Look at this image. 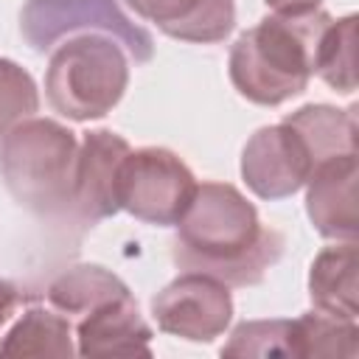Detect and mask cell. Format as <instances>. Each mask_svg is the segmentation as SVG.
Masks as SVG:
<instances>
[{"label": "cell", "instance_id": "obj_1", "mask_svg": "<svg viewBox=\"0 0 359 359\" xmlns=\"http://www.w3.org/2000/svg\"><path fill=\"white\" fill-rule=\"evenodd\" d=\"M280 255L283 236L261 224L255 208L233 185H196L174 238L180 269L210 275L227 286H252Z\"/></svg>", "mask_w": 359, "mask_h": 359}, {"label": "cell", "instance_id": "obj_2", "mask_svg": "<svg viewBox=\"0 0 359 359\" xmlns=\"http://www.w3.org/2000/svg\"><path fill=\"white\" fill-rule=\"evenodd\" d=\"M325 11L272 14L244 31L230 50V81L252 104L278 107L300 95L314 73Z\"/></svg>", "mask_w": 359, "mask_h": 359}, {"label": "cell", "instance_id": "obj_3", "mask_svg": "<svg viewBox=\"0 0 359 359\" xmlns=\"http://www.w3.org/2000/svg\"><path fill=\"white\" fill-rule=\"evenodd\" d=\"M79 143L70 129L48 118L20 121L0 146V174L17 205L39 216L73 210Z\"/></svg>", "mask_w": 359, "mask_h": 359}, {"label": "cell", "instance_id": "obj_4", "mask_svg": "<svg viewBox=\"0 0 359 359\" xmlns=\"http://www.w3.org/2000/svg\"><path fill=\"white\" fill-rule=\"evenodd\" d=\"M129 67L123 50L107 36H76L50 53L45 93L50 107L70 121L104 118L123 95Z\"/></svg>", "mask_w": 359, "mask_h": 359}, {"label": "cell", "instance_id": "obj_5", "mask_svg": "<svg viewBox=\"0 0 359 359\" xmlns=\"http://www.w3.org/2000/svg\"><path fill=\"white\" fill-rule=\"evenodd\" d=\"M20 31L39 53L76 31H104L115 36L135 62H149L154 53L151 34L135 25L118 0H28L20 14Z\"/></svg>", "mask_w": 359, "mask_h": 359}, {"label": "cell", "instance_id": "obj_6", "mask_svg": "<svg viewBox=\"0 0 359 359\" xmlns=\"http://www.w3.org/2000/svg\"><path fill=\"white\" fill-rule=\"evenodd\" d=\"M196 194L194 174L168 149L129 151L118 171V208L146 224H177Z\"/></svg>", "mask_w": 359, "mask_h": 359}, {"label": "cell", "instance_id": "obj_7", "mask_svg": "<svg viewBox=\"0 0 359 359\" xmlns=\"http://www.w3.org/2000/svg\"><path fill=\"white\" fill-rule=\"evenodd\" d=\"M317 165L314 149L289 121L258 129L241 154V177L261 199L292 196L309 182Z\"/></svg>", "mask_w": 359, "mask_h": 359}, {"label": "cell", "instance_id": "obj_8", "mask_svg": "<svg viewBox=\"0 0 359 359\" xmlns=\"http://www.w3.org/2000/svg\"><path fill=\"white\" fill-rule=\"evenodd\" d=\"M151 311L165 334L210 342L224 334L233 317V300L227 283L202 272H185L151 300Z\"/></svg>", "mask_w": 359, "mask_h": 359}, {"label": "cell", "instance_id": "obj_9", "mask_svg": "<svg viewBox=\"0 0 359 359\" xmlns=\"http://www.w3.org/2000/svg\"><path fill=\"white\" fill-rule=\"evenodd\" d=\"M129 151H132L129 143L109 129L84 132L79 143L76 177H73V210L81 216V222L95 224L121 210L118 171Z\"/></svg>", "mask_w": 359, "mask_h": 359}, {"label": "cell", "instance_id": "obj_10", "mask_svg": "<svg viewBox=\"0 0 359 359\" xmlns=\"http://www.w3.org/2000/svg\"><path fill=\"white\" fill-rule=\"evenodd\" d=\"M81 356H149L151 328L140 317L132 292H121L95 309L84 311L76 323Z\"/></svg>", "mask_w": 359, "mask_h": 359}, {"label": "cell", "instance_id": "obj_11", "mask_svg": "<svg viewBox=\"0 0 359 359\" xmlns=\"http://www.w3.org/2000/svg\"><path fill=\"white\" fill-rule=\"evenodd\" d=\"M306 208L320 236L337 241L356 238V151L328 157L311 171Z\"/></svg>", "mask_w": 359, "mask_h": 359}, {"label": "cell", "instance_id": "obj_12", "mask_svg": "<svg viewBox=\"0 0 359 359\" xmlns=\"http://www.w3.org/2000/svg\"><path fill=\"white\" fill-rule=\"evenodd\" d=\"M126 6L182 42H222L236 25L233 0H126Z\"/></svg>", "mask_w": 359, "mask_h": 359}, {"label": "cell", "instance_id": "obj_13", "mask_svg": "<svg viewBox=\"0 0 359 359\" xmlns=\"http://www.w3.org/2000/svg\"><path fill=\"white\" fill-rule=\"evenodd\" d=\"M309 294L317 311L356 323L359 292H356V244L353 241L328 247L314 258L311 275H309Z\"/></svg>", "mask_w": 359, "mask_h": 359}, {"label": "cell", "instance_id": "obj_14", "mask_svg": "<svg viewBox=\"0 0 359 359\" xmlns=\"http://www.w3.org/2000/svg\"><path fill=\"white\" fill-rule=\"evenodd\" d=\"M73 325L62 311L31 309L0 339V356H73Z\"/></svg>", "mask_w": 359, "mask_h": 359}, {"label": "cell", "instance_id": "obj_15", "mask_svg": "<svg viewBox=\"0 0 359 359\" xmlns=\"http://www.w3.org/2000/svg\"><path fill=\"white\" fill-rule=\"evenodd\" d=\"M126 292L123 280L115 278L112 272H107L104 266L95 264H81V266H70L65 269L50 286H48V303L62 311L67 320L70 317H81L84 311L95 309L98 303L115 297Z\"/></svg>", "mask_w": 359, "mask_h": 359}, {"label": "cell", "instance_id": "obj_16", "mask_svg": "<svg viewBox=\"0 0 359 359\" xmlns=\"http://www.w3.org/2000/svg\"><path fill=\"white\" fill-rule=\"evenodd\" d=\"M289 356H356V323L325 311L289 320Z\"/></svg>", "mask_w": 359, "mask_h": 359}, {"label": "cell", "instance_id": "obj_17", "mask_svg": "<svg viewBox=\"0 0 359 359\" xmlns=\"http://www.w3.org/2000/svg\"><path fill=\"white\" fill-rule=\"evenodd\" d=\"M314 73L334 90L351 95L356 90V17L331 20L320 36Z\"/></svg>", "mask_w": 359, "mask_h": 359}, {"label": "cell", "instance_id": "obj_18", "mask_svg": "<svg viewBox=\"0 0 359 359\" xmlns=\"http://www.w3.org/2000/svg\"><path fill=\"white\" fill-rule=\"evenodd\" d=\"M39 109V95L34 79L0 56V137H6L20 121L31 118Z\"/></svg>", "mask_w": 359, "mask_h": 359}, {"label": "cell", "instance_id": "obj_19", "mask_svg": "<svg viewBox=\"0 0 359 359\" xmlns=\"http://www.w3.org/2000/svg\"><path fill=\"white\" fill-rule=\"evenodd\" d=\"M222 356H289V320L241 323Z\"/></svg>", "mask_w": 359, "mask_h": 359}, {"label": "cell", "instance_id": "obj_20", "mask_svg": "<svg viewBox=\"0 0 359 359\" xmlns=\"http://www.w3.org/2000/svg\"><path fill=\"white\" fill-rule=\"evenodd\" d=\"M17 306H20V292H17V286L8 283V280H0V325L8 323V317L17 311Z\"/></svg>", "mask_w": 359, "mask_h": 359}, {"label": "cell", "instance_id": "obj_21", "mask_svg": "<svg viewBox=\"0 0 359 359\" xmlns=\"http://www.w3.org/2000/svg\"><path fill=\"white\" fill-rule=\"evenodd\" d=\"M269 8H275L278 14H303V11H314L320 6V0H264Z\"/></svg>", "mask_w": 359, "mask_h": 359}]
</instances>
